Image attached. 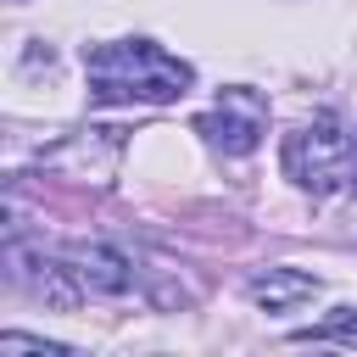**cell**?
<instances>
[{"label": "cell", "instance_id": "1", "mask_svg": "<svg viewBox=\"0 0 357 357\" xmlns=\"http://www.w3.org/2000/svg\"><path fill=\"white\" fill-rule=\"evenodd\" d=\"M84 78L100 106H167L195 84V67L156 39H112L84 50Z\"/></svg>", "mask_w": 357, "mask_h": 357}, {"label": "cell", "instance_id": "2", "mask_svg": "<svg viewBox=\"0 0 357 357\" xmlns=\"http://www.w3.org/2000/svg\"><path fill=\"white\" fill-rule=\"evenodd\" d=\"M284 173L312 195H335L351 184V134L335 112H318L312 123L284 134Z\"/></svg>", "mask_w": 357, "mask_h": 357}, {"label": "cell", "instance_id": "3", "mask_svg": "<svg viewBox=\"0 0 357 357\" xmlns=\"http://www.w3.org/2000/svg\"><path fill=\"white\" fill-rule=\"evenodd\" d=\"M0 268H6V284H11V290L45 301L50 312H73V307L84 301V284H78V273L67 268V257H50L45 245H28V240H17V234H6Z\"/></svg>", "mask_w": 357, "mask_h": 357}, {"label": "cell", "instance_id": "4", "mask_svg": "<svg viewBox=\"0 0 357 357\" xmlns=\"http://www.w3.org/2000/svg\"><path fill=\"white\" fill-rule=\"evenodd\" d=\"M195 134H206L218 151L229 156H251L268 134V95L251 89V84H229L218 89V106L195 117Z\"/></svg>", "mask_w": 357, "mask_h": 357}, {"label": "cell", "instance_id": "5", "mask_svg": "<svg viewBox=\"0 0 357 357\" xmlns=\"http://www.w3.org/2000/svg\"><path fill=\"white\" fill-rule=\"evenodd\" d=\"M61 257L78 273L84 296H128L134 290V262L117 245H106V240H73Z\"/></svg>", "mask_w": 357, "mask_h": 357}, {"label": "cell", "instance_id": "6", "mask_svg": "<svg viewBox=\"0 0 357 357\" xmlns=\"http://www.w3.org/2000/svg\"><path fill=\"white\" fill-rule=\"evenodd\" d=\"M245 296H251L257 307H268V312H290V307H301V301L318 296V273H301V268H262V273L245 279Z\"/></svg>", "mask_w": 357, "mask_h": 357}, {"label": "cell", "instance_id": "7", "mask_svg": "<svg viewBox=\"0 0 357 357\" xmlns=\"http://www.w3.org/2000/svg\"><path fill=\"white\" fill-rule=\"evenodd\" d=\"M0 351L11 357V351H39V357H67V346L61 340H39V335H17V329H6L0 335Z\"/></svg>", "mask_w": 357, "mask_h": 357}, {"label": "cell", "instance_id": "8", "mask_svg": "<svg viewBox=\"0 0 357 357\" xmlns=\"http://www.w3.org/2000/svg\"><path fill=\"white\" fill-rule=\"evenodd\" d=\"M296 340H351V346H357V312H351V307H340V318H335L329 329H301Z\"/></svg>", "mask_w": 357, "mask_h": 357}, {"label": "cell", "instance_id": "9", "mask_svg": "<svg viewBox=\"0 0 357 357\" xmlns=\"http://www.w3.org/2000/svg\"><path fill=\"white\" fill-rule=\"evenodd\" d=\"M346 190H357V139H351V184Z\"/></svg>", "mask_w": 357, "mask_h": 357}]
</instances>
